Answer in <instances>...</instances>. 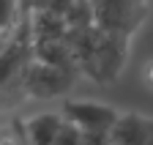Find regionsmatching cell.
<instances>
[{"label":"cell","mask_w":153,"mask_h":145,"mask_svg":"<svg viewBox=\"0 0 153 145\" xmlns=\"http://www.w3.org/2000/svg\"><path fill=\"white\" fill-rule=\"evenodd\" d=\"M33 47L27 33L16 39L0 52V112L16 107L27 96V71L33 66Z\"/></svg>","instance_id":"obj_1"},{"label":"cell","mask_w":153,"mask_h":145,"mask_svg":"<svg viewBox=\"0 0 153 145\" xmlns=\"http://www.w3.org/2000/svg\"><path fill=\"white\" fill-rule=\"evenodd\" d=\"M60 115L74 123L76 129L88 137H109L115 132V126L120 120V112L112 110L107 104H99V101H76V99H68L63 104Z\"/></svg>","instance_id":"obj_2"},{"label":"cell","mask_w":153,"mask_h":145,"mask_svg":"<svg viewBox=\"0 0 153 145\" xmlns=\"http://www.w3.org/2000/svg\"><path fill=\"white\" fill-rule=\"evenodd\" d=\"M71 85V71L55 68L47 63H33L27 71V96L33 99H49V96H60L66 93Z\"/></svg>","instance_id":"obj_3"},{"label":"cell","mask_w":153,"mask_h":145,"mask_svg":"<svg viewBox=\"0 0 153 145\" xmlns=\"http://www.w3.org/2000/svg\"><path fill=\"white\" fill-rule=\"evenodd\" d=\"M112 145H153V120L145 115H120L115 132L109 134Z\"/></svg>","instance_id":"obj_4"},{"label":"cell","mask_w":153,"mask_h":145,"mask_svg":"<svg viewBox=\"0 0 153 145\" xmlns=\"http://www.w3.org/2000/svg\"><path fill=\"white\" fill-rule=\"evenodd\" d=\"M66 118L60 112H41L25 123V132H27V140L30 145H55L57 134H60Z\"/></svg>","instance_id":"obj_5"},{"label":"cell","mask_w":153,"mask_h":145,"mask_svg":"<svg viewBox=\"0 0 153 145\" xmlns=\"http://www.w3.org/2000/svg\"><path fill=\"white\" fill-rule=\"evenodd\" d=\"M0 145H30L27 132H25V123L14 120L8 129H0Z\"/></svg>","instance_id":"obj_6"},{"label":"cell","mask_w":153,"mask_h":145,"mask_svg":"<svg viewBox=\"0 0 153 145\" xmlns=\"http://www.w3.org/2000/svg\"><path fill=\"white\" fill-rule=\"evenodd\" d=\"M55 145H85V134L76 129L74 123H63V129H60V134H57V140H55Z\"/></svg>","instance_id":"obj_7"},{"label":"cell","mask_w":153,"mask_h":145,"mask_svg":"<svg viewBox=\"0 0 153 145\" xmlns=\"http://www.w3.org/2000/svg\"><path fill=\"white\" fill-rule=\"evenodd\" d=\"M148 80H150V82H153V66H150V68H148Z\"/></svg>","instance_id":"obj_8"}]
</instances>
